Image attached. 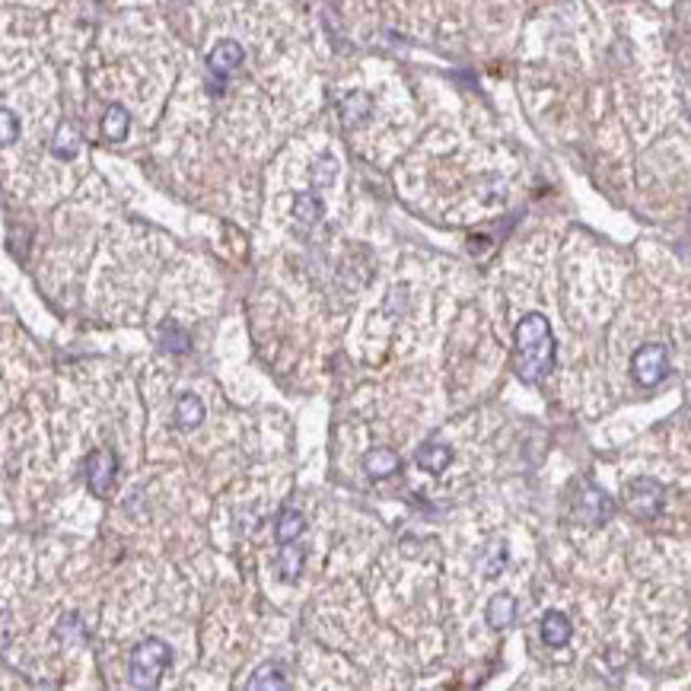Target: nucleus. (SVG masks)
<instances>
[{
    "label": "nucleus",
    "mask_w": 691,
    "mask_h": 691,
    "mask_svg": "<svg viewBox=\"0 0 691 691\" xmlns=\"http://www.w3.org/2000/svg\"><path fill=\"white\" fill-rule=\"evenodd\" d=\"M558 344H554L552 325L542 313H529L519 319L513 332V370L526 385H538L552 377Z\"/></svg>",
    "instance_id": "f257e3e1"
},
{
    "label": "nucleus",
    "mask_w": 691,
    "mask_h": 691,
    "mask_svg": "<svg viewBox=\"0 0 691 691\" xmlns=\"http://www.w3.org/2000/svg\"><path fill=\"white\" fill-rule=\"evenodd\" d=\"M173 663V650L160 637H144L137 647L131 650V663H128V676H131L134 688H156L163 682V672Z\"/></svg>",
    "instance_id": "f03ea898"
},
{
    "label": "nucleus",
    "mask_w": 691,
    "mask_h": 691,
    "mask_svg": "<svg viewBox=\"0 0 691 691\" xmlns=\"http://www.w3.org/2000/svg\"><path fill=\"white\" fill-rule=\"evenodd\" d=\"M622 501H625V510H628L634 519L653 523V519L660 517V510H663L666 488L657 482V478H631L622 491Z\"/></svg>",
    "instance_id": "7ed1b4c3"
},
{
    "label": "nucleus",
    "mask_w": 691,
    "mask_h": 691,
    "mask_svg": "<svg viewBox=\"0 0 691 691\" xmlns=\"http://www.w3.org/2000/svg\"><path fill=\"white\" fill-rule=\"evenodd\" d=\"M631 377H634L637 385L643 389H653L660 385L666 377H669V350L666 344L660 341H650V344H641L631 357Z\"/></svg>",
    "instance_id": "20e7f679"
},
{
    "label": "nucleus",
    "mask_w": 691,
    "mask_h": 691,
    "mask_svg": "<svg viewBox=\"0 0 691 691\" xmlns=\"http://www.w3.org/2000/svg\"><path fill=\"white\" fill-rule=\"evenodd\" d=\"M573 517L587 526H602L615 517V501L593 482H580V491L573 497Z\"/></svg>",
    "instance_id": "39448f33"
},
{
    "label": "nucleus",
    "mask_w": 691,
    "mask_h": 691,
    "mask_svg": "<svg viewBox=\"0 0 691 691\" xmlns=\"http://www.w3.org/2000/svg\"><path fill=\"white\" fill-rule=\"evenodd\" d=\"M115 472H119V462H115V453L112 449H96L90 453L86 459V484L96 497H105L112 491V482H115Z\"/></svg>",
    "instance_id": "423d86ee"
},
{
    "label": "nucleus",
    "mask_w": 691,
    "mask_h": 691,
    "mask_svg": "<svg viewBox=\"0 0 691 691\" xmlns=\"http://www.w3.org/2000/svg\"><path fill=\"white\" fill-rule=\"evenodd\" d=\"M245 51L239 42H233V39H224V42H217L214 51L208 55V70L214 74V77H230L233 70H239V64H243Z\"/></svg>",
    "instance_id": "0eeeda50"
},
{
    "label": "nucleus",
    "mask_w": 691,
    "mask_h": 691,
    "mask_svg": "<svg viewBox=\"0 0 691 691\" xmlns=\"http://www.w3.org/2000/svg\"><path fill=\"white\" fill-rule=\"evenodd\" d=\"M373 115V99L367 96L363 90H354L348 93V96L341 99V125L348 128V131H354V128H360L363 121Z\"/></svg>",
    "instance_id": "6e6552de"
},
{
    "label": "nucleus",
    "mask_w": 691,
    "mask_h": 691,
    "mask_svg": "<svg viewBox=\"0 0 691 691\" xmlns=\"http://www.w3.org/2000/svg\"><path fill=\"white\" fill-rule=\"evenodd\" d=\"M571 634H573V625L571 618H567L564 612H545L542 618V641L548 643V647L561 650L571 643Z\"/></svg>",
    "instance_id": "1a4fd4ad"
},
{
    "label": "nucleus",
    "mask_w": 691,
    "mask_h": 691,
    "mask_svg": "<svg viewBox=\"0 0 691 691\" xmlns=\"http://www.w3.org/2000/svg\"><path fill=\"white\" fill-rule=\"evenodd\" d=\"M484 618H488L491 628H510L513 622H517V599H513L510 593H497L491 596L488 608H484Z\"/></svg>",
    "instance_id": "9d476101"
},
{
    "label": "nucleus",
    "mask_w": 691,
    "mask_h": 691,
    "mask_svg": "<svg viewBox=\"0 0 691 691\" xmlns=\"http://www.w3.org/2000/svg\"><path fill=\"white\" fill-rule=\"evenodd\" d=\"M201 421H204V402L195 392H182V395L175 398V424H179L182 430H195V427H201Z\"/></svg>",
    "instance_id": "9b49d317"
},
{
    "label": "nucleus",
    "mask_w": 691,
    "mask_h": 691,
    "mask_svg": "<svg viewBox=\"0 0 691 691\" xmlns=\"http://www.w3.org/2000/svg\"><path fill=\"white\" fill-rule=\"evenodd\" d=\"M363 468H367V475L370 478H389L395 475L398 468H402V459H398L395 449H370V453L363 456Z\"/></svg>",
    "instance_id": "f8f14e48"
},
{
    "label": "nucleus",
    "mask_w": 691,
    "mask_h": 691,
    "mask_svg": "<svg viewBox=\"0 0 691 691\" xmlns=\"http://www.w3.org/2000/svg\"><path fill=\"white\" fill-rule=\"evenodd\" d=\"M414 462H418L424 472H430V475H443L449 468V462H453V449H449L447 443H427V447L418 449Z\"/></svg>",
    "instance_id": "ddd939ff"
},
{
    "label": "nucleus",
    "mask_w": 691,
    "mask_h": 691,
    "mask_svg": "<svg viewBox=\"0 0 691 691\" xmlns=\"http://www.w3.org/2000/svg\"><path fill=\"white\" fill-rule=\"evenodd\" d=\"M284 676H287L284 666L265 663V666H259V669H255V676L245 682V688H249V691H287V688H290V682H287Z\"/></svg>",
    "instance_id": "4468645a"
},
{
    "label": "nucleus",
    "mask_w": 691,
    "mask_h": 691,
    "mask_svg": "<svg viewBox=\"0 0 691 691\" xmlns=\"http://www.w3.org/2000/svg\"><path fill=\"white\" fill-rule=\"evenodd\" d=\"M303 529H306L303 513L294 510V507H284V510L278 513V523H274V538H278L280 545L297 542V538L303 536Z\"/></svg>",
    "instance_id": "2eb2a0df"
},
{
    "label": "nucleus",
    "mask_w": 691,
    "mask_h": 691,
    "mask_svg": "<svg viewBox=\"0 0 691 691\" xmlns=\"http://www.w3.org/2000/svg\"><path fill=\"white\" fill-rule=\"evenodd\" d=\"M128 128H131V115H128L125 105H109L102 115V137L105 140H125Z\"/></svg>",
    "instance_id": "dca6fc26"
},
{
    "label": "nucleus",
    "mask_w": 691,
    "mask_h": 691,
    "mask_svg": "<svg viewBox=\"0 0 691 691\" xmlns=\"http://www.w3.org/2000/svg\"><path fill=\"white\" fill-rule=\"evenodd\" d=\"M303 561H306V552L297 548L294 542H287L284 548H280V554H278L280 580H284V583H294V580L300 577V571H303Z\"/></svg>",
    "instance_id": "f3484780"
},
{
    "label": "nucleus",
    "mask_w": 691,
    "mask_h": 691,
    "mask_svg": "<svg viewBox=\"0 0 691 691\" xmlns=\"http://www.w3.org/2000/svg\"><path fill=\"white\" fill-rule=\"evenodd\" d=\"M322 214H325V204H322V198L315 195V191H300V195L294 198V217L300 224L306 226L319 224Z\"/></svg>",
    "instance_id": "a211bd4d"
},
{
    "label": "nucleus",
    "mask_w": 691,
    "mask_h": 691,
    "mask_svg": "<svg viewBox=\"0 0 691 691\" xmlns=\"http://www.w3.org/2000/svg\"><path fill=\"white\" fill-rule=\"evenodd\" d=\"M77 150H80V131L64 121L55 131V137H51V154H55L58 160H70V156H77Z\"/></svg>",
    "instance_id": "6ab92c4d"
},
{
    "label": "nucleus",
    "mask_w": 691,
    "mask_h": 691,
    "mask_svg": "<svg viewBox=\"0 0 691 691\" xmlns=\"http://www.w3.org/2000/svg\"><path fill=\"white\" fill-rule=\"evenodd\" d=\"M507 558H510V552H507V542L503 538H497V542H491L488 548L482 552V571H484V577H497V573L507 567Z\"/></svg>",
    "instance_id": "aec40b11"
},
{
    "label": "nucleus",
    "mask_w": 691,
    "mask_h": 691,
    "mask_svg": "<svg viewBox=\"0 0 691 691\" xmlns=\"http://www.w3.org/2000/svg\"><path fill=\"white\" fill-rule=\"evenodd\" d=\"M189 344H191V341H189V332L179 329V325H173V322L160 329V348H163V350H175V354H185V350H189Z\"/></svg>",
    "instance_id": "412c9836"
},
{
    "label": "nucleus",
    "mask_w": 691,
    "mask_h": 691,
    "mask_svg": "<svg viewBox=\"0 0 691 691\" xmlns=\"http://www.w3.org/2000/svg\"><path fill=\"white\" fill-rule=\"evenodd\" d=\"M335 175H338L335 156H322V160L313 166V182H315V185H332V182H335Z\"/></svg>",
    "instance_id": "4be33fe9"
},
{
    "label": "nucleus",
    "mask_w": 691,
    "mask_h": 691,
    "mask_svg": "<svg viewBox=\"0 0 691 691\" xmlns=\"http://www.w3.org/2000/svg\"><path fill=\"white\" fill-rule=\"evenodd\" d=\"M80 634H84V625H80V615H64L61 622H58V637L61 641H80Z\"/></svg>",
    "instance_id": "5701e85b"
},
{
    "label": "nucleus",
    "mask_w": 691,
    "mask_h": 691,
    "mask_svg": "<svg viewBox=\"0 0 691 691\" xmlns=\"http://www.w3.org/2000/svg\"><path fill=\"white\" fill-rule=\"evenodd\" d=\"M0 121H4V134H0V140H4V147H10V144L20 137V119L13 115V109H0Z\"/></svg>",
    "instance_id": "b1692460"
},
{
    "label": "nucleus",
    "mask_w": 691,
    "mask_h": 691,
    "mask_svg": "<svg viewBox=\"0 0 691 691\" xmlns=\"http://www.w3.org/2000/svg\"><path fill=\"white\" fill-rule=\"evenodd\" d=\"M688 647H691V628H688Z\"/></svg>",
    "instance_id": "393cba45"
},
{
    "label": "nucleus",
    "mask_w": 691,
    "mask_h": 691,
    "mask_svg": "<svg viewBox=\"0 0 691 691\" xmlns=\"http://www.w3.org/2000/svg\"><path fill=\"white\" fill-rule=\"evenodd\" d=\"M173 4H185V0H173Z\"/></svg>",
    "instance_id": "a878e982"
}]
</instances>
